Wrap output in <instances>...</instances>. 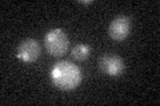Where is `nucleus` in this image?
Here are the masks:
<instances>
[{"mask_svg":"<svg viewBox=\"0 0 160 106\" xmlns=\"http://www.w3.org/2000/svg\"><path fill=\"white\" fill-rule=\"evenodd\" d=\"M52 84L60 90H72L82 82V70L76 64L59 61L52 67L49 73Z\"/></svg>","mask_w":160,"mask_h":106,"instance_id":"nucleus-1","label":"nucleus"},{"mask_svg":"<svg viewBox=\"0 0 160 106\" xmlns=\"http://www.w3.org/2000/svg\"><path fill=\"white\" fill-rule=\"evenodd\" d=\"M44 45H46L47 52L52 57H62L68 50V37L66 32L60 28H53L48 31L44 37Z\"/></svg>","mask_w":160,"mask_h":106,"instance_id":"nucleus-2","label":"nucleus"},{"mask_svg":"<svg viewBox=\"0 0 160 106\" xmlns=\"http://www.w3.org/2000/svg\"><path fill=\"white\" fill-rule=\"evenodd\" d=\"M42 48L35 39H26L19 44L16 49V57L23 62L31 64L35 62L40 57Z\"/></svg>","mask_w":160,"mask_h":106,"instance_id":"nucleus-3","label":"nucleus"},{"mask_svg":"<svg viewBox=\"0 0 160 106\" xmlns=\"http://www.w3.org/2000/svg\"><path fill=\"white\" fill-rule=\"evenodd\" d=\"M99 68L109 77H119L126 70V64H124V60L116 54H106L100 58Z\"/></svg>","mask_w":160,"mask_h":106,"instance_id":"nucleus-4","label":"nucleus"},{"mask_svg":"<svg viewBox=\"0 0 160 106\" xmlns=\"http://www.w3.org/2000/svg\"><path fill=\"white\" fill-rule=\"evenodd\" d=\"M132 28V23L131 19L128 16H118L115 17L111 23H109L108 27V35L109 37L115 41H123L128 37L129 32H131Z\"/></svg>","mask_w":160,"mask_h":106,"instance_id":"nucleus-5","label":"nucleus"},{"mask_svg":"<svg viewBox=\"0 0 160 106\" xmlns=\"http://www.w3.org/2000/svg\"><path fill=\"white\" fill-rule=\"evenodd\" d=\"M91 53V47L88 44H76L71 49V56L76 61H84L87 60Z\"/></svg>","mask_w":160,"mask_h":106,"instance_id":"nucleus-6","label":"nucleus"},{"mask_svg":"<svg viewBox=\"0 0 160 106\" xmlns=\"http://www.w3.org/2000/svg\"><path fill=\"white\" fill-rule=\"evenodd\" d=\"M79 3H80V4H86V6H88V4H91L92 2H82V0H80Z\"/></svg>","mask_w":160,"mask_h":106,"instance_id":"nucleus-7","label":"nucleus"}]
</instances>
